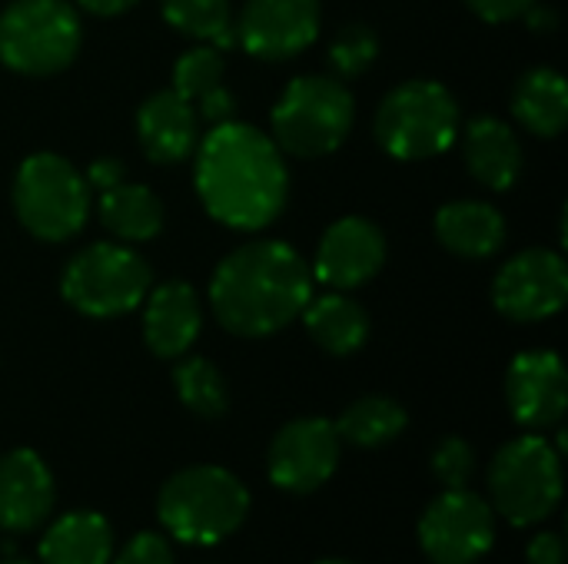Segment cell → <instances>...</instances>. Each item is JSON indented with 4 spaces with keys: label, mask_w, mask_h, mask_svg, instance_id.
<instances>
[{
    "label": "cell",
    "mask_w": 568,
    "mask_h": 564,
    "mask_svg": "<svg viewBox=\"0 0 568 564\" xmlns=\"http://www.w3.org/2000/svg\"><path fill=\"white\" fill-rule=\"evenodd\" d=\"M196 196L203 209L240 233L270 226L290 196V170L273 136L250 123H216L196 143Z\"/></svg>",
    "instance_id": "1"
},
{
    "label": "cell",
    "mask_w": 568,
    "mask_h": 564,
    "mask_svg": "<svg viewBox=\"0 0 568 564\" xmlns=\"http://www.w3.org/2000/svg\"><path fill=\"white\" fill-rule=\"evenodd\" d=\"M313 299L310 263L280 239L236 246L210 279L216 322L240 339H266L300 319Z\"/></svg>",
    "instance_id": "2"
},
{
    "label": "cell",
    "mask_w": 568,
    "mask_h": 564,
    "mask_svg": "<svg viewBox=\"0 0 568 564\" xmlns=\"http://www.w3.org/2000/svg\"><path fill=\"white\" fill-rule=\"evenodd\" d=\"M250 489L223 465H190L170 475L156 495V519L180 545L210 548L243 529Z\"/></svg>",
    "instance_id": "3"
},
{
    "label": "cell",
    "mask_w": 568,
    "mask_h": 564,
    "mask_svg": "<svg viewBox=\"0 0 568 564\" xmlns=\"http://www.w3.org/2000/svg\"><path fill=\"white\" fill-rule=\"evenodd\" d=\"M459 126V103L439 80H406L393 86L373 120L379 146L406 163L446 153L456 143Z\"/></svg>",
    "instance_id": "4"
},
{
    "label": "cell",
    "mask_w": 568,
    "mask_h": 564,
    "mask_svg": "<svg viewBox=\"0 0 568 564\" xmlns=\"http://www.w3.org/2000/svg\"><path fill=\"white\" fill-rule=\"evenodd\" d=\"M562 502V455L542 432L506 442L489 465V505L516 529L546 522Z\"/></svg>",
    "instance_id": "5"
},
{
    "label": "cell",
    "mask_w": 568,
    "mask_h": 564,
    "mask_svg": "<svg viewBox=\"0 0 568 564\" xmlns=\"http://www.w3.org/2000/svg\"><path fill=\"white\" fill-rule=\"evenodd\" d=\"M356 100L346 83L333 76H296L276 100L270 123L280 153L316 160L329 156L349 136Z\"/></svg>",
    "instance_id": "6"
},
{
    "label": "cell",
    "mask_w": 568,
    "mask_h": 564,
    "mask_svg": "<svg viewBox=\"0 0 568 564\" xmlns=\"http://www.w3.org/2000/svg\"><path fill=\"white\" fill-rule=\"evenodd\" d=\"M10 199L20 226L43 243L77 236L90 216V186L83 173L57 153H30L17 166Z\"/></svg>",
    "instance_id": "7"
},
{
    "label": "cell",
    "mask_w": 568,
    "mask_h": 564,
    "mask_svg": "<svg viewBox=\"0 0 568 564\" xmlns=\"http://www.w3.org/2000/svg\"><path fill=\"white\" fill-rule=\"evenodd\" d=\"M150 283V263L136 249L123 243H90L63 266L60 296L80 316L113 319L143 306Z\"/></svg>",
    "instance_id": "8"
},
{
    "label": "cell",
    "mask_w": 568,
    "mask_h": 564,
    "mask_svg": "<svg viewBox=\"0 0 568 564\" xmlns=\"http://www.w3.org/2000/svg\"><path fill=\"white\" fill-rule=\"evenodd\" d=\"M83 43L80 13L67 0H13L0 10V63L23 76H50Z\"/></svg>",
    "instance_id": "9"
},
{
    "label": "cell",
    "mask_w": 568,
    "mask_h": 564,
    "mask_svg": "<svg viewBox=\"0 0 568 564\" xmlns=\"http://www.w3.org/2000/svg\"><path fill=\"white\" fill-rule=\"evenodd\" d=\"M416 535L433 564H476L493 552L496 512L469 489H446L426 505Z\"/></svg>",
    "instance_id": "10"
},
{
    "label": "cell",
    "mask_w": 568,
    "mask_h": 564,
    "mask_svg": "<svg viewBox=\"0 0 568 564\" xmlns=\"http://www.w3.org/2000/svg\"><path fill=\"white\" fill-rule=\"evenodd\" d=\"M339 455L343 442L329 419H293L270 442L266 475L286 495H313L336 475Z\"/></svg>",
    "instance_id": "11"
},
{
    "label": "cell",
    "mask_w": 568,
    "mask_h": 564,
    "mask_svg": "<svg viewBox=\"0 0 568 564\" xmlns=\"http://www.w3.org/2000/svg\"><path fill=\"white\" fill-rule=\"evenodd\" d=\"M568 266L556 249L532 246L516 253L493 279V302L513 322H542L562 312Z\"/></svg>",
    "instance_id": "12"
},
{
    "label": "cell",
    "mask_w": 568,
    "mask_h": 564,
    "mask_svg": "<svg viewBox=\"0 0 568 564\" xmlns=\"http://www.w3.org/2000/svg\"><path fill=\"white\" fill-rule=\"evenodd\" d=\"M320 0H246L236 17V43L266 63L293 60L320 37Z\"/></svg>",
    "instance_id": "13"
},
{
    "label": "cell",
    "mask_w": 568,
    "mask_h": 564,
    "mask_svg": "<svg viewBox=\"0 0 568 564\" xmlns=\"http://www.w3.org/2000/svg\"><path fill=\"white\" fill-rule=\"evenodd\" d=\"M506 406L529 432H546L562 422L568 409V376L562 359L549 349L519 352L506 369Z\"/></svg>",
    "instance_id": "14"
},
{
    "label": "cell",
    "mask_w": 568,
    "mask_h": 564,
    "mask_svg": "<svg viewBox=\"0 0 568 564\" xmlns=\"http://www.w3.org/2000/svg\"><path fill=\"white\" fill-rule=\"evenodd\" d=\"M383 263H386L383 229L366 216H343L323 233L310 273L313 283L346 293L366 286L383 269Z\"/></svg>",
    "instance_id": "15"
},
{
    "label": "cell",
    "mask_w": 568,
    "mask_h": 564,
    "mask_svg": "<svg viewBox=\"0 0 568 564\" xmlns=\"http://www.w3.org/2000/svg\"><path fill=\"white\" fill-rule=\"evenodd\" d=\"M57 505V485L33 449L0 455V529L10 535L37 532Z\"/></svg>",
    "instance_id": "16"
},
{
    "label": "cell",
    "mask_w": 568,
    "mask_h": 564,
    "mask_svg": "<svg viewBox=\"0 0 568 564\" xmlns=\"http://www.w3.org/2000/svg\"><path fill=\"white\" fill-rule=\"evenodd\" d=\"M136 140L150 163L173 166L193 156L200 140L196 110L173 90H156L136 106Z\"/></svg>",
    "instance_id": "17"
},
{
    "label": "cell",
    "mask_w": 568,
    "mask_h": 564,
    "mask_svg": "<svg viewBox=\"0 0 568 564\" xmlns=\"http://www.w3.org/2000/svg\"><path fill=\"white\" fill-rule=\"evenodd\" d=\"M203 329L196 289L183 279L150 286L143 299V342L160 359H180L193 349Z\"/></svg>",
    "instance_id": "18"
},
{
    "label": "cell",
    "mask_w": 568,
    "mask_h": 564,
    "mask_svg": "<svg viewBox=\"0 0 568 564\" xmlns=\"http://www.w3.org/2000/svg\"><path fill=\"white\" fill-rule=\"evenodd\" d=\"M463 156L469 173L496 193L513 189L523 176V143L516 130L499 116L479 113L466 123Z\"/></svg>",
    "instance_id": "19"
},
{
    "label": "cell",
    "mask_w": 568,
    "mask_h": 564,
    "mask_svg": "<svg viewBox=\"0 0 568 564\" xmlns=\"http://www.w3.org/2000/svg\"><path fill=\"white\" fill-rule=\"evenodd\" d=\"M226 76V60L223 50L196 43L190 47L176 63H173V90L196 110L200 120L206 123H226L236 113V96L223 83Z\"/></svg>",
    "instance_id": "20"
},
{
    "label": "cell",
    "mask_w": 568,
    "mask_h": 564,
    "mask_svg": "<svg viewBox=\"0 0 568 564\" xmlns=\"http://www.w3.org/2000/svg\"><path fill=\"white\" fill-rule=\"evenodd\" d=\"M433 226H436V239L463 259H486L499 253L506 243L503 213L483 199H453L439 206Z\"/></svg>",
    "instance_id": "21"
},
{
    "label": "cell",
    "mask_w": 568,
    "mask_h": 564,
    "mask_svg": "<svg viewBox=\"0 0 568 564\" xmlns=\"http://www.w3.org/2000/svg\"><path fill=\"white\" fill-rule=\"evenodd\" d=\"M37 555L40 564H110L113 529L100 512H67L47 525Z\"/></svg>",
    "instance_id": "22"
},
{
    "label": "cell",
    "mask_w": 568,
    "mask_h": 564,
    "mask_svg": "<svg viewBox=\"0 0 568 564\" xmlns=\"http://www.w3.org/2000/svg\"><path fill=\"white\" fill-rule=\"evenodd\" d=\"M300 316L310 339L329 356H353L369 339V312L339 289L326 296H313Z\"/></svg>",
    "instance_id": "23"
},
{
    "label": "cell",
    "mask_w": 568,
    "mask_h": 564,
    "mask_svg": "<svg viewBox=\"0 0 568 564\" xmlns=\"http://www.w3.org/2000/svg\"><path fill=\"white\" fill-rule=\"evenodd\" d=\"M513 116L536 136L552 140L568 123V83L552 66H532L513 90Z\"/></svg>",
    "instance_id": "24"
},
{
    "label": "cell",
    "mask_w": 568,
    "mask_h": 564,
    "mask_svg": "<svg viewBox=\"0 0 568 564\" xmlns=\"http://www.w3.org/2000/svg\"><path fill=\"white\" fill-rule=\"evenodd\" d=\"M100 223L120 243H150L163 233V203L150 186L123 180L100 193Z\"/></svg>",
    "instance_id": "25"
},
{
    "label": "cell",
    "mask_w": 568,
    "mask_h": 564,
    "mask_svg": "<svg viewBox=\"0 0 568 564\" xmlns=\"http://www.w3.org/2000/svg\"><path fill=\"white\" fill-rule=\"evenodd\" d=\"M333 425L339 442L353 449H383L409 429V412L389 396H363Z\"/></svg>",
    "instance_id": "26"
},
{
    "label": "cell",
    "mask_w": 568,
    "mask_h": 564,
    "mask_svg": "<svg viewBox=\"0 0 568 564\" xmlns=\"http://www.w3.org/2000/svg\"><path fill=\"white\" fill-rule=\"evenodd\" d=\"M160 13L173 30L196 43L216 50L236 47V17L230 0H160Z\"/></svg>",
    "instance_id": "27"
},
{
    "label": "cell",
    "mask_w": 568,
    "mask_h": 564,
    "mask_svg": "<svg viewBox=\"0 0 568 564\" xmlns=\"http://www.w3.org/2000/svg\"><path fill=\"white\" fill-rule=\"evenodd\" d=\"M173 386L180 402L200 416V419H220L230 409V392H226V379L223 372L203 359V356H186L176 369H173Z\"/></svg>",
    "instance_id": "28"
},
{
    "label": "cell",
    "mask_w": 568,
    "mask_h": 564,
    "mask_svg": "<svg viewBox=\"0 0 568 564\" xmlns=\"http://www.w3.org/2000/svg\"><path fill=\"white\" fill-rule=\"evenodd\" d=\"M376 53H379L376 30L366 27V23H353V27H343L333 37L329 53H326V63H329V70L339 80H353V76H363L376 63Z\"/></svg>",
    "instance_id": "29"
},
{
    "label": "cell",
    "mask_w": 568,
    "mask_h": 564,
    "mask_svg": "<svg viewBox=\"0 0 568 564\" xmlns=\"http://www.w3.org/2000/svg\"><path fill=\"white\" fill-rule=\"evenodd\" d=\"M429 469H433V479L443 489H466L469 479L476 475V452H473V445L466 439L449 435L433 449Z\"/></svg>",
    "instance_id": "30"
},
{
    "label": "cell",
    "mask_w": 568,
    "mask_h": 564,
    "mask_svg": "<svg viewBox=\"0 0 568 564\" xmlns=\"http://www.w3.org/2000/svg\"><path fill=\"white\" fill-rule=\"evenodd\" d=\"M110 564H176L170 542L156 532H140L133 535L120 552H113Z\"/></svg>",
    "instance_id": "31"
},
{
    "label": "cell",
    "mask_w": 568,
    "mask_h": 564,
    "mask_svg": "<svg viewBox=\"0 0 568 564\" xmlns=\"http://www.w3.org/2000/svg\"><path fill=\"white\" fill-rule=\"evenodd\" d=\"M469 3V10L476 13V17H483L486 23H509V20H516V17H523L532 3H539V0H466Z\"/></svg>",
    "instance_id": "32"
},
{
    "label": "cell",
    "mask_w": 568,
    "mask_h": 564,
    "mask_svg": "<svg viewBox=\"0 0 568 564\" xmlns=\"http://www.w3.org/2000/svg\"><path fill=\"white\" fill-rule=\"evenodd\" d=\"M83 180H87L90 189L103 193V189H110V186H116V183L126 180V166H123L120 160H113V156H100V160H93V163L87 166Z\"/></svg>",
    "instance_id": "33"
},
{
    "label": "cell",
    "mask_w": 568,
    "mask_h": 564,
    "mask_svg": "<svg viewBox=\"0 0 568 564\" xmlns=\"http://www.w3.org/2000/svg\"><path fill=\"white\" fill-rule=\"evenodd\" d=\"M529 564H566V542L556 532H539L529 548H526Z\"/></svg>",
    "instance_id": "34"
},
{
    "label": "cell",
    "mask_w": 568,
    "mask_h": 564,
    "mask_svg": "<svg viewBox=\"0 0 568 564\" xmlns=\"http://www.w3.org/2000/svg\"><path fill=\"white\" fill-rule=\"evenodd\" d=\"M80 10L93 13V17H116V13H126L136 0H77Z\"/></svg>",
    "instance_id": "35"
},
{
    "label": "cell",
    "mask_w": 568,
    "mask_h": 564,
    "mask_svg": "<svg viewBox=\"0 0 568 564\" xmlns=\"http://www.w3.org/2000/svg\"><path fill=\"white\" fill-rule=\"evenodd\" d=\"M523 17H526V20L532 23V30H539V33H549V30L556 27V13H552L549 7H539V3H532Z\"/></svg>",
    "instance_id": "36"
},
{
    "label": "cell",
    "mask_w": 568,
    "mask_h": 564,
    "mask_svg": "<svg viewBox=\"0 0 568 564\" xmlns=\"http://www.w3.org/2000/svg\"><path fill=\"white\" fill-rule=\"evenodd\" d=\"M0 564H37V562H27V558H17V555H10V558H3Z\"/></svg>",
    "instance_id": "37"
},
{
    "label": "cell",
    "mask_w": 568,
    "mask_h": 564,
    "mask_svg": "<svg viewBox=\"0 0 568 564\" xmlns=\"http://www.w3.org/2000/svg\"><path fill=\"white\" fill-rule=\"evenodd\" d=\"M316 564H353V562H346V558H323V562H316Z\"/></svg>",
    "instance_id": "38"
}]
</instances>
